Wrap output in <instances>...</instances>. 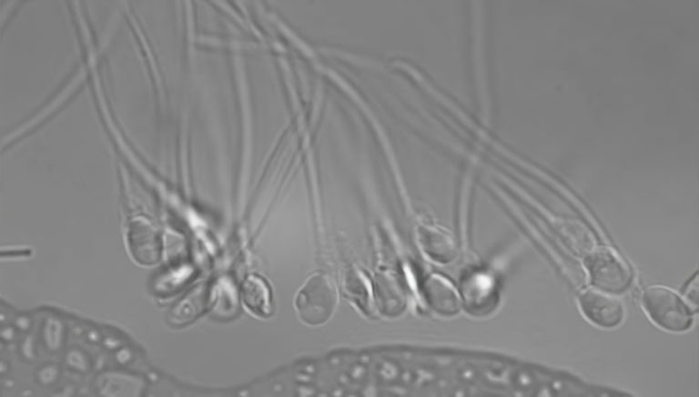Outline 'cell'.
<instances>
[{
	"instance_id": "277c9868",
	"label": "cell",
	"mask_w": 699,
	"mask_h": 397,
	"mask_svg": "<svg viewBox=\"0 0 699 397\" xmlns=\"http://www.w3.org/2000/svg\"><path fill=\"white\" fill-rule=\"evenodd\" d=\"M126 239L129 253L137 263L151 266L161 259V234L147 218H132L127 226Z\"/></svg>"
},
{
	"instance_id": "7a4b0ae2",
	"label": "cell",
	"mask_w": 699,
	"mask_h": 397,
	"mask_svg": "<svg viewBox=\"0 0 699 397\" xmlns=\"http://www.w3.org/2000/svg\"><path fill=\"white\" fill-rule=\"evenodd\" d=\"M337 301L338 294L332 281L325 274L316 273L297 293L295 306L304 323L319 325L332 315Z\"/></svg>"
},
{
	"instance_id": "8992f818",
	"label": "cell",
	"mask_w": 699,
	"mask_h": 397,
	"mask_svg": "<svg viewBox=\"0 0 699 397\" xmlns=\"http://www.w3.org/2000/svg\"><path fill=\"white\" fill-rule=\"evenodd\" d=\"M422 293L429 305L442 314H453L460 309L461 300L455 288L445 278L431 274L422 283Z\"/></svg>"
},
{
	"instance_id": "52a82bcc",
	"label": "cell",
	"mask_w": 699,
	"mask_h": 397,
	"mask_svg": "<svg viewBox=\"0 0 699 397\" xmlns=\"http://www.w3.org/2000/svg\"><path fill=\"white\" fill-rule=\"evenodd\" d=\"M419 238L424 252L435 261L446 263L455 255L454 243L444 231L432 225H422Z\"/></svg>"
},
{
	"instance_id": "30bf717a",
	"label": "cell",
	"mask_w": 699,
	"mask_h": 397,
	"mask_svg": "<svg viewBox=\"0 0 699 397\" xmlns=\"http://www.w3.org/2000/svg\"><path fill=\"white\" fill-rule=\"evenodd\" d=\"M364 279L360 273L350 270L346 276L345 287L350 296L366 305L370 300V293Z\"/></svg>"
},
{
	"instance_id": "3957f363",
	"label": "cell",
	"mask_w": 699,
	"mask_h": 397,
	"mask_svg": "<svg viewBox=\"0 0 699 397\" xmlns=\"http://www.w3.org/2000/svg\"><path fill=\"white\" fill-rule=\"evenodd\" d=\"M594 287L612 293L624 291L632 281L627 263L613 249L599 246L591 250L584 260Z\"/></svg>"
},
{
	"instance_id": "9c48e42d",
	"label": "cell",
	"mask_w": 699,
	"mask_h": 397,
	"mask_svg": "<svg viewBox=\"0 0 699 397\" xmlns=\"http://www.w3.org/2000/svg\"><path fill=\"white\" fill-rule=\"evenodd\" d=\"M207 299L206 288L203 285L196 287L174 306L169 315L170 322L179 325L192 322L203 312Z\"/></svg>"
},
{
	"instance_id": "5b68a950",
	"label": "cell",
	"mask_w": 699,
	"mask_h": 397,
	"mask_svg": "<svg viewBox=\"0 0 699 397\" xmlns=\"http://www.w3.org/2000/svg\"><path fill=\"white\" fill-rule=\"evenodd\" d=\"M579 304L584 315L602 327L618 325L624 315L622 301L612 293L598 288H588L579 296Z\"/></svg>"
},
{
	"instance_id": "ba28073f",
	"label": "cell",
	"mask_w": 699,
	"mask_h": 397,
	"mask_svg": "<svg viewBox=\"0 0 699 397\" xmlns=\"http://www.w3.org/2000/svg\"><path fill=\"white\" fill-rule=\"evenodd\" d=\"M240 298L247 309L255 315L265 317L270 314L269 289L261 278L248 276L241 285Z\"/></svg>"
},
{
	"instance_id": "6da1fadb",
	"label": "cell",
	"mask_w": 699,
	"mask_h": 397,
	"mask_svg": "<svg viewBox=\"0 0 699 397\" xmlns=\"http://www.w3.org/2000/svg\"><path fill=\"white\" fill-rule=\"evenodd\" d=\"M642 303L649 317L665 330L683 332L693 323L690 308L676 293L664 286L647 287L643 293Z\"/></svg>"
}]
</instances>
